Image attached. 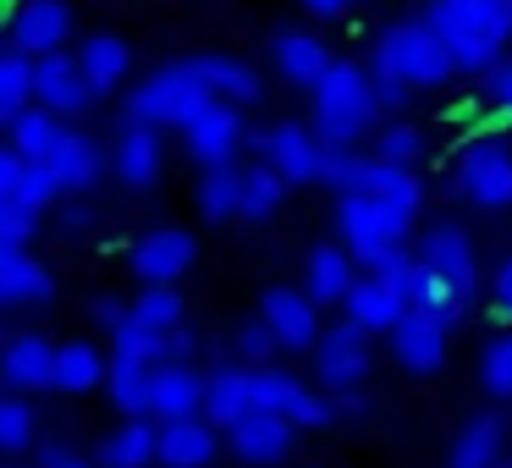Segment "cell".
<instances>
[{"label": "cell", "mask_w": 512, "mask_h": 468, "mask_svg": "<svg viewBox=\"0 0 512 468\" xmlns=\"http://www.w3.org/2000/svg\"><path fill=\"white\" fill-rule=\"evenodd\" d=\"M105 369H111V353H100L94 342H56V364H50V391L83 397V391L105 386Z\"/></svg>", "instance_id": "cell-28"}, {"label": "cell", "mask_w": 512, "mask_h": 468, "mask_svg": "<svg viewBox=\"0 0 512 468\" xmlns=\"http://www.w3.org/2000/svg\"><path fill=\"white\" fill-rule=\"evenodd\" d=\"M39 441V413L28 397H0V457H23Z\"/></svg>", "instance_id": "cell-39"}, {"label": "cell", "mask_w": 512, "mask_h": 468, "mask_svg": "<svg viewBox=\"0 0 512 468\" xmlns=\"http://www.w3.org/2000/svg\"><path fill=\"white\" fill-rule=\"evenodd\" d=\"M155 419H122L94 452V468H155Z\"/></svg>", "instance_id": "cell-31"}, {"label": "cell", "mask_w": 512, "mask_h": 468, "mask_svg": "<svg viewBox=\"0 0 512 468\" xmlns=\"http://www.w3.org/2000/svg\"><path fill=\"white\" fill-rule=\"evenodd\" d=\"M259 160H265L287 188L320 182V138H314V127H303V122L265 127V133H259Z\"/></svg>", "instance_id": "cell-11"}, {"label": "cell", "mask_w": 512, "mask_h": 468, "mask_svg": "<svg viewBox=\"0 0 512 468\" xmlns=\"http://www.w3.org/2000/svg\"><path fill=\"white\" fill-rule=\"evenodd\" d=\"M61 138H67V122H61V116H50L45 105H28V111L17 116L12 127H6V144H12V155H17V160H39V166H45V160L61 149Z\"/></svg>", "instance_id": "cell-33"}, {"label": "cell", "mask_w": 512, "mask_h": 468, "mask_svg": "<svg viewBox=\"0 0 512 468\" xmlns=\"http://www.w3.org/2000/svg\"><path fill=\"white\" fill-rule=\"evenodd\" d=\"M111 358H127V364H166V336L138 325L133 314H122V325H111Z\"/></svg>", "instance_id": "cell-41"}, {"label": "cell", "mask_w": 512, "mask_h": 468, "mask_svg": "<svg viewBox=\"0 0 512 468\" xmlns=\"http://www.w3.org/2000/svg\"><path fill=\"white\" fill-rule=\"evenodd\" d=\"M0 342H6V331H0Z\"/></svg>", "instance_id": "cell-56"}, {"label": "cell", "mask_w": 512, "mask_h": 468, "mask_svg": "<svg viewBox=\"0 0 512 468\" xmlns=\"http://www.w3.org/2000/svg\"><path fill=\"white\" fill-rule=\"evenodd\" d=\"M314 375H320L325 397L336 391H364V375H369V336L358 325H320L314 336Z\"/></svg>", "instance_id": "cell-8"}, {"label": "cell", "mask_w": 512, "mask_h": 468, "mask_svg": "<svg viewBox=\"0 0 512 468\" xmlns=\"http://www.w3.org/2000/svg\"><path fill=\"white\" fill-rule=\"evenodd\" d=\"M34 105H45L61 122H78V116H89L94 105H100V94L89 89L78 56L50 50V56H34Z\"/></svg>", "instance_id": "cell-10"}, {"label": "cell", "mask_w": 512, "mask_h": 468, "mask_svg": "<svg viewBox=\"0 0 512 468\" xmlns=\"http://www.w3.org/2000/svg\"><path fill=\"white\" fill-rule=\"evenodd\" d=\"M292 441H298V430H292L281 413H243L237 424H226V446H232L237 463L248 468H276L292 457Z\"/></svg>", "instance_id": "cell-14"}, {"label": "cell", "mask_w": 512, "mask_h": 468, "mask_svg": "<svg viewBox=\"0 0 512 468\" xmlns=\"http://www.w3.org/2000/svg\"><path fill=\"white\" fill-rule=\"evenodd\" d=\"M215 105V94L204 89L199 78H193V67L188 61H171V67H160V72H149L144 83H138L133 94H127V111H122V122H133V127H155V133H166V127H188L199 111H210Z\"/></svg>", "instance_id": "cell-4"}, {"label": "cell", "mask_w": 512, "mask_h": 468, "mask_svg": "<svg viewBox=\"0 0 512 468\" xmlns=\"http://www.w3.org/2000/svg\"><path fill=\"white\" fill-rule=\"evenodd\" d=\"M419 23L441 39L452 67L468 78H485L496 61H507L512 0H430Z\"/></svg>", "instance_id": "cell-1"}, {"label": "cell", "mask_w": 512, "mask_h": 468, "mask_svg": "<svg viewBox=\"0 0 512 468\" xmlns=\"http://www.w3.org/2000/svg\"><path fill=\"white\" fill-rule=\"evenodd\" d=\"M402 309H408V303H402V298H397V292H391L380 276H358L353 287H347V298H342L347 325H358L364 336H386L391 325L402 320Z\"/></svg>", "instance_id": "cell-25"}, {"label": "cell", "mask_w": 512, "mask_h": 468, "mask_svg": "<svg viewBox=\"0 0 512 468\" xmlns=\"http://www.w3.org/2000/svg\"><path fill=\"white\" fill-rule=\"evenodd\" d=\"M89 314H94V320L105 325V331H111V325H122L127 303H122V298H94V309H89Z\"/></svg>", "instance_id": "cell-53"}, {"label": "cell", "mask_w": 512, "mask_h": 468, "mask_svg": "<svg viewBox=\"0 0 512 468\" xmlns=\"http://www.w3.org/2000/svg\"><path fill=\"white\" fill-rule=\"evenodd\" d=\"M287 204V182L259 160L243 171V188H237V221H270V215Z\"/></svg>", "instance_id": "cell-35"}, {"label": "cell", "mask_w": 512, "mask_h": 468, "mask_svg": "<svg viewBox=\"0 0 512 468\" xmlns=\"http://www.w3.org/2000/svg\"><path fill=\"white\" fill-rule=\"evenodd\" d=\"M336 237L353 254V265H375V259L408 248V226L397 215H386L369 193H342L336 199Z\"/></svg>", "instance_id": "cell-6"}, {"label": "cell", "mask_w": 512, "mask_h": 468, "mask_svg": "<svg viewBox=\"0 0 512 468\" xmlns=\"http://www.w3.org/2000/svg\"><path fill=\"white\" fill-rule=\"evenodd\" d=\"M232 347H237V358H243L248 369H265V364H276V353H281V342L270 336V325L259 320H243L237 325V336H232Z\"/></svg>", "instance_id": "cell-44"}, {"label": "cell", "mask_w": 512, "mask_h": 468, "mask_svg": "<svg viewBox=\"0 0 512 468\" xmlns=\"http://www.w3.org/2000/svg\"><path fill=\"white\" fill-rule=\"evenodd\" d=\"M353 281H358V265L342 243L309 248V259H303V292H309L314 303H342Z\"/></svg>", "instance_id": "cell-27"}, {"label": "cell", "mask_w": 512, "mask_h": 468, "mask_svg": "<svg viewBox=\"0 0 512 468\" xmlns=\"http://www.w3.org/2000/svg\"><path fill=\"white\" fill-rule=\"evenodd\" d=\"M490 303H496L501 320H512V259L496 270V276H490Z\"/></svg>", "instance_id": "cell-50"}, {"label": "cell", "mask_w": 512, "mask_h": 468, "mask_svg": "<svg viewBox=\"0 0 512 468\" xmlns=\"http://www.w3.org/2000/svg\"><path fill=\"white\" fill-rule=\"evenodd\" d=\"M17 166H23V160L12 155V144H0V193H12V182H17Z\"/></svg>", "instance_id": "cell-54"}, {"label": "cell", "mask_w": 512, "mask_h": 468, "mask_svg": "<svg viewBox=\"0 0 512 468\" xmlns=\"http://www.w3.org/2000/svg\"><path fill=\"white\" fill-rule=\"evenodd\" d=\"M369 94H375V111L380 116H397L402 105H408V89H402V83H391V78H375V72H369Z\"/></svg>", "instance_id": "cell-49"}, {"label": "cell", "mask_w": 512, "mask_h": 468, "mask_svg": "<svg viewBox=\"0 0 512 468\" xmlns=\"http://www.w3.org/2000/svg\"><path fill=\"white\" fill-rule=\"evenodd\" d=\"M182 144H188V155L199 160V166H232L237 149H243V111L215 100L210 111H199L182 127Z\"/></svg>", "instance_id": "cell-16"}, {"label": "cell", "mask_w": 512, "mask_h": 468, "mask_svg": "<svg viewBox=\"0 0 512 468\" xmlns=\"http://www.w3.org/2000/svg\"><path fill=\"white\" fill-rule=\"evenodd\" d=\"M56 226H61V232H89V226H94V204H56Z\"/></svg>", "instance_id": "cell-51"}, {"label": "cell", "mask_w": 512, "mask_h": 468, "mask_svg": "<svg viewBox=\"0 0 512 468\" xmlns=\"http://www.w3.org/2000/svg\"><path fill=\"white\" fill-rule=\"evenodd\" d=\"M12 199L23 204V210L45 215V210H56L67 193H61V182L50 177V166H39V160H23V166H17V182H12Z\"/></svg>", "instance_id": "cell-43"}, {"label": "cell", "mask_w": 512, "mask_h": 468, "mask_svg": "<svg viewBox=\"0 0 512 468\" xmlns=\"http://www.w3.org/2000/svg\"><path fill=\"white\" fill-rule=\"evenodd\" d=\"M50 364H56V342L39 331L6 336L0 342V386L28 397V391H50Z\"/></svg>", "instance_id": "cell-18"}, {"label": "cell", "mask_w": 512, "mask_h": 468, "mask_svg": "<svg viewBox=\"0 0 512 468\" xmlns=\"http://www.w3.org/2000/svg\"><path fill=\"white\" fill-rule=\"evenodd\" d=\"M369 72H375V78L402 83L408 94L413 89H441V83L457 78L446 45L419 23V17H413V23H386V28H380L375 50H369Z\"/></svg>", "instance_id": "cell-3"}, {"label": "cell", "mask_w": 512, "mask_h": 468, "mask_svg": "<svg viewBox=\"0 0 512 468\" xmlns=\"http://www.w3.org/2000/svg\"><path fill=\"white\" fill-rule=\"evenodd\" d=\"M479 386L490 397H512V336H496V342L479 353Z\"/></svg>", "instance_id": "cell-45"}, {"label": "cell", "mask_w": 512, "mask_h": 468, "mask_svg": "<svg viewBox=\"0 0 512 468\" xmlns=\"http://www.w3.org/2000/svg\"><path fill=\"white\" fill-rule=\"evenodd\" d=\"M309 100H314V138L320 144H364L380 127L375 94H369V67H358V61H331V72L309 89Z\"/></svg>", "instance_id": "cell-2"}, {"label": "cell", "mask_w": 512, "mask_h": 468, "mask_svg": "<svg viewBox=\"0 0 512 468\" xmlns=\"http://www.w3.org/2000/svg\"><path fill=\"white\" fill-rule=\"evenodd\" d=\"M507 457V430H501L496 413H474V419L457 430L452 452H446V468H501Z\"/></svg>", "instance_id": "cell-29"}, {"label": "cell", "mask_w": 512, "mask_h": 468, "mask_svg": "<svg viewBox=\"0 0 512 468\" xmlns=\"http://www.w3.org/2000/svg\"><path fill=\"white\" fill-rule=\"evenodd\" d=\"M204 413V369L199 364H155V391H149V419L177 424Z\"/></svg>", "instance_id": "cell-20"}, {"label": "cell", "mask_w": 512, "mask_h": 468, "mask_svg": "<svg viewBox=\"0 0 512 468\" xmlns=\"http://www.w3.org/2000/svg\"><path fill=\"white\" fill-rule=\"evenodd\" d=\"M353 193H369V199H375L386 215H397L408 232H413V221L424 215V182H419V171H413V166H386V160H369Z\"/></svg>", "instance_id": "cell-17"}, {"label": "cell", "mask_w": 512, "mask_h": 468, "mask_svg": "<svg viewBox=\"0 0 512 468\" xmlns=\"http://www.w3.org/2000/svg\"><path fill=\"white\" fill-rule=\"evenodd\" d=\"M270 61H276V72L292 83V89H314V83L331 72L336 50L325 45L314 28H292V34H281L276 45H270Z\"/></svg>", "instance_id": "cell-23"}, {"label": "cell", "mask_w": 512, "mask_h": 468, "mask_svg": "<svg viewBox=\"0 0 512 468\" xmlns=\"http://www.w3.org/2000/svg\"><path fill=\"white\" fill-rule=\"evenodd\" d=\"M259 320L270 325L281 353H309L314 336H320V303L303 287H270L265 298H259Z\"/></svg>", "instance_id": "cell-13"}, {"label": "cell", "mask_w": 512, "mask_h": 468, "mask_svg": "<svg viewBox=\"0 0 512 468\" xmlns=\"http://www.w3.org/2000/svg\"><path fill=\"white\" fill-rule=\"evenodd\" d=\"M34 226H39V215H34V210H23V204L12 199V193H0V243H23V248H28Z\"/></svg>", "instance_id": "cell-46"}, {"label": "cell", "mask_w": 512, "mask_h": 468, "mask_svg": "<svg viewBox=\"0 0 512 468\" xmlns=\"http://www.w3.org/2000/svg\"><path fill=\"white\" fill-rule=\"evenodd\" d=\"M369 160H386V166H419L424 160V133L413 122H386L369 133Z\"/></svg>", "instance_id": "cell-38"}, {"label": "cell", "mask_w": 512, "mask_h": 468, "mask_svg": "<svg viewBox=\"0 0 512 468\" xmlns=\"http://www.w3.org/2000/svg\"><path fill=\"white\" fill-rule=\"evenodd\" d=\"M193 78L215 94L221 105H254L259 100V72L248 61H232V56H188Z\"/></svg>", "instance_id": "cell-30"}, {"label": "cell", "mask_w": 512, "mask_h": 468, "mask_svg": "<svg viewBox=\"0 0 512 468\" xmlns=\"http://www.w3.org/2000/svg\"><path fill=\"white\" fill-rule=\"evenodd\" d=\"M369 155L358 144H320V188L331 193H353L358 177H364Z\"/></svg>", "instance_id": "cell-42"}, {"label": "cell", "mask_w": 512, "mask_h": 468, "mask_svg": "<svg viewBox=\"0 0 512 468\" xmlns=\"http://www.w3.org/2000/svg\"><path fill=\"white\" fill-rule=\"evenodd\" d=\"M485 100L512 116V61H496V67L485 72Z\"/></svg>", "instance_id": "cell-47"}, {"label": "cell", "mask_w": 512, "mask_h": 468, "mask_svg": "<svg viewBox=\"0 0 512 468\" xmlns=\"http://www.w3.org/2000/svg\"><path fill=\"white\" fill-rule=\"evenodd\" d=\"M50 177L61 182V193H89L94 182L105 177V149L94 144L89 133H78V127H67V138H61V149L45 160Z\"/></svg>", "instance_id": "cell-26"}, {"label": "cell", "mask_w": 512, "mask_h": 468, "mask_svg": "<svg viewBox=\"0 0 512 468\" xmlns=\"http://www.w3.org/2000/svg\"><path fill=\"white\" fill-rule=\"evenodd\" d=\"M347 6H353V0H303V12L309 17H342Z\"/></svg>", "instance_id": "cell-55"}, {"label": "cell", "mask_w": 512, "mask_h": 468, "mask_svg": "<svg viewBox=\"0 0 512 468\" xmlns=\"http://www.w3.org/2000/svg\"><path fill=\"white\" fill-rule=\"evenodd\" d=\"M127 314H133L138 325H149V331L171 336L182 320H188V309H182V292L177 287H144L133 303H127Z\"/></svg>", "instance_id": "cell-40"}, {"label": "cell", "mask_w": 512, "mask_h": 468, "mask_svg": "<svg viewBox=\"0 0 512 468\" xmlns=\"http://www.w3.org/2000/svg\"><path fill=\"white\" fill-rule=\"evenodd\" d=\"M391 353H397L402 369H413V375H435V369L446 364V336H452V320H446L441 309H430V303H408L402 309V320L391 325Z\"/></svg>", "instance_id": "cell-9"}, {"label": "cell", "mask_w": 512, "mask_h": 468, "mask_svg": "<svg viewBox=\"0 0 512 468\" xmlns=\"http://www.w3.org/2000/svg\"><path fill=\"white\" fill-rule=\"evenodd\" d=\"M199 347H204V342H199V331H193V325L182 320L177 331L166 336V364H193V358H199Z\"/></svg>", "instance_id": "cell-48"}, {"label": "cell", "mask_w": 512, "mask_h": 468, "mask_svg": "<svg viewBox=\"0 0 512 468\" xmlns=\"http://www.w3.org/2000/svg\"><path fill=\"white\" fill-rule=\"evenodd\" d=\"M78 67H83V78H89V89L105 100V94H116L133 78V45H127L122 34H89L78 45Z\"/></svg>", "instance_id": "cell-24"}, {"label": "cell", "mask_w": 512, "mask_h": 468, "mask_svg": "<svg viewBox=\"0 0 512 468\" xmlns=\"http://www.w3.org/2000/svg\"><path fill=\"white\" fill-rule=\"evenodd\" d=\"M111 171H116L122 188H138V193L155 188L160 171H166V144H160L155 127L122 122V133H116V144H111Z\"/></svg>", "instance_id": "cell-19"}, {"label": "cell", "mask_w": 512, "mask_h": 468, "mask_svg": "<svg viewBox=\"0 0 512 468\" xmlns=\"http://www.w3.org/2000/svg\"><path fill=\"white\" fill-rule=\"evenodd\" d=\"M221 457V435L215 424L204 419H177V424H160L155 435V468H210Z\"/></svg>", "instance_id": "cell-21"}, {"label": "cell", "mask_w": 512, "mask_h": 468, "mask_svg": "<svg viewBox=\"0 0 512 468\" xmlns=\"http://www.w3.org/2000/svg\"><path fill=\"white\" fill-rule=\"evenodd\" d=\"M105 391H111L116 413H127V419H149L155 364H127V358H111V369H105Z\"/></svg>", "instance_id": "cell-34"}, {"label": "cell", "mask_w": 512, "mask_h": 468, "mask_svg": "<svg viewBox=\"0 0 512 468\" xmlns=\"http://www.w3.org/2000/svg\"><path fill=\"white\" fill-rule=\"evenodd\" d=\"M243 413H254V386H248V369H215V375H204V419L215 424V430H226V424H237Z\"/></svg>", "instance_id": "cell-32"}, {"label": "cell", "mask_w": 512, "mask_h": 468, "mask_svg": "<svg viewBox=\"0 0 512 468\" xmlns=\"http://www.w3.org/2000/svg\"><path fill=\"white\" fill-rule=\"evenodd\" d=\"M237 188H243V171L237 166H204L199 193H193L204 221H237Z\"/></svg>", "instance_id": "cell-37"}, {"label": "cell", "mask_w": 512, "mask_h": 468, "mask_svg": "<svg viewBox=\"0 0 512 468\" xmlns=\"http://www.w3.org/2000/svg\"><path fill=\"white\" fill-rule=\"evenodd\" d=\"M6 28H12V39L6 45L17 50V56H50V50H67L72 39V6L67 0H17V12L6 17Z\"/></svg>", "instance_id": "cell-12"}, {"label": "cell", "mask_w": 512, "mask_h": 468, "mask_svg": "<svg viewBox=\"0 0 512 468\" xmlns=\"http://www.w3.org/2000/svg\"><path fill=\"white\" fill-rule=\"evenodd\" d=\"M39 468H94V457L72 452V446H45V452H39Z\"/></svg>", "instance_id": "cell-52"}, {"label": "cell", "mask_w": 512, "mask_h": 468, "mask_svg": "<svg viewBox=\"0 0 512 468\" xmlns=\"http://www.w3.org/2000/svg\"><path fill=\"white\" fill-rule=\"evenodd\" d=\"M452 188L474 210H512V149L501 138H479L474 149H463L452 171Z\"/></svg>", "instance_id": "cell-7"}, {"label": "cell", "mask_w": 512, "mask_h": 468, "mask_svg": "<svg viewBox=\"0 0 512 468\" xmlns=\"http://www.w3.org/2000/svg\"><path fill=\"white\" fill-rule=\"evenodd\" d=\"M28 105H34V61L0 45V127H12Z\"/></svg>", "instance_id": "cell-36"}, {"label": "cell", "mask_w": 512, "mask_h": 468, "mask_svg": "<svg viewBox=\"0 0 512 468\" xmlns=\"http://www.w3.org/2000/svg\"><path fill=\"white\" fill-rule=\"evenodd\" d=\"M50 298H56L50 270L23 243H0V309H28V303H50Z\"/></svg>", "instance_id": "cell-22"}, {"label": "cell", "mask_w": 512, "mask_h": 468, "mask_svg": "<svg viewBox=\"0 0 512 468\" xmlns=\"http://www.w3.org/2000/svg\"><path fill=\"white\" fill-rule=\"evenodd\" d=\"M193 259H199V237L182 232V226H160V232H149L144 243L133 248V270L149 287H177L193 270Z\"/></svg>", "instance_id": "cell-15"}, {"label": "cell", "mask_w": 512, "mask_h": 468, "mask_svg": "<svg viewBox=\"0 0 512 468\" xmlns=\"http://www.w3.org/2000/svg\"><path fill=\"white\" fill-rule=\"evenodd\" d=\"M501 468H512V463H501Z\"/></svg>", "instance_id": "cell-57"}, {"label": "cell", "mask_w": 512, "mask_h": 468, "mask_svg": "<svg viewBox=\"0 0 512 468\" xmlns=\"http://www.w3.org/2000/svg\"><path fill=\"white\" fill-rule=\"evenodd\" d=\"M413 259L430 270V281L446 292V303H452L457 314L474 303V292H479V254H474V243H468L463 226L435 221L430 232L419 237V254H413Z\"/></svg>", "instance_id": "cell-5"}]
</instances>
